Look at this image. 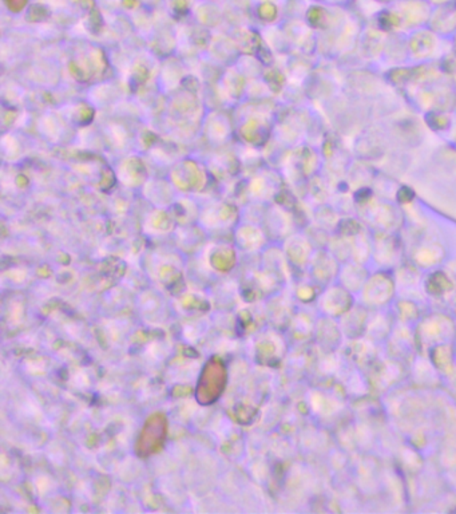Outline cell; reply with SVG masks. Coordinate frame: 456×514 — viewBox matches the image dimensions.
I'll return each instance as SVG.
<instances>
[{
    "label": "cell",
    "instance_id": "obj_3",
    "mask_svg": "<svg viewBox=\"0 0 456 514\" xmlns=\"http://www.w3.org/2000/svg\"><path fill=\"white\" fill-rule=\"evenodd\" d=\"M404 41L407 65L437 63L453 54L452 41L443 38L428 26L405 37Z\"/></svg>",
    "mask_w": 456,
    "mask_h": 514
},
{
    "label": "cell",
    "instance_id": "obj_8",
    "mask_svg": "<svg viewBox=\"0 0 456 514\" xmlns=\"http://www.w3.org/2000/svg\"><path fill=\"white\" fill-rule=\"evenodd\" d=\"M452 45H453V54H456V36L453 37Z\"/></svg>",
    "mask_w": 456,
    "mask_h": 514
},
{
    "label": "cell",
    "instance_id": "obj_4",
    "mask_svg": "<svg viewBox=\"0 0 456 514\" xmlns=\"http://www.w3.org/2000/svg\"><path fill=\"white\" fill-rule=\"evenodd\" d=\"M428 28L443 38L452 41L456 36V2L434 7Z\"/></svg>",
    "mask_w": 456,
    "mask_h": 514
},
{
    "label": "cell",
    "instance_id": "obj_6",
    "mask_svg": "<svg viewBox=\"0 0 456 514\" xmlns=\"http://www.w3.org/2000/svg\"><path fill=\"white\" fill-rule=\"evenodd\" d=\"M432 7L443 6V4H453L456 0H427Z\"/></svg>",
    "mask_w": 456,
    "mask_h": 514
},
{
    "label": "cell",
    "instance_id": "obj_5",
    "mask_svg": "<svg viewBox=\"0 0 456 514\" xmlns=\"http://www.w3.org/2000/svg\"><path fill=\"white\" fill-rule=\"evenodd\" d=\"M317 2H322V4H330V6H340V7H349L351 6L352 0H317Z\"/></svg>",
    "mask_w": 456,
    "mask_h": 514
},
{
    "label": "cell",
    "instance_id": "obj_2",
    "mask_svg": "<svg viewBox=\"0 0 456 514\" xmlns=\"http://www.w3.org/2000/svg\"><path fill=\"white\" fill-rule=\"evenodd\" d=\"M432 10L427 0H394L370 23L386 33L407 37L428 26Z\"/></svg>",
    "mask_w": 456,
    "mask_h": 514
},
{
    "label": "cell",
    "instance_id": "obj_7",
    "mask_svg": "<svg viewBox=\"0 0 456 514\" xmlns=\"http://www.w3.org/2000/svg\"><path fill=\"white\" fill-rule=\"evenodd\" d=\"M451 141L456 148V122H453L452 127L450 130Z\"/></svg>",
    "mask_w": 456,
    "mask_h": 514
},
{
    "label": "cell",
    "instance_id": "obj_1",
    "mask_svg": "<svg viewBox=\"0 0 456 514\" xmlns=\"http://www.w3.org/2000/svg\"><path fill=\"white\" fill-rule=\"evenodd\" d=\"M388 81L424 116L455 111V82L437 63L391 69Z\"/></svg>",
    "mask_w": 456,
    "mask_h": 514
}]
</instances>
